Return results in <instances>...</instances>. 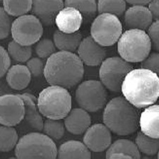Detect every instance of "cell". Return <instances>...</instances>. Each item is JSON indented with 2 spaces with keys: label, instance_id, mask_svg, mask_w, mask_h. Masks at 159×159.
<instances>
[{
  "label": "cell",
  "instance_id": "6da1fadb",
  "mask_svg": "<svg viewBox=\"0 0 159 159\" xmlns=\"http://www.w3.org/2000/svg\"><path fill=\"white\" fill-rule=\"evenodd\" d=\"M121 91L138 109L153 105L159 98V76L147 69L132 70L123 81Z\"/></svg>",
  "mask_w": 159,
  "mask_h": 159
},
{
  "label": "cell",
  "instance_id": "7a4b0ae2",
  "mask_svg": "<svg viewBox=\"0 0 159 159\" xmlns=\"http://www.w3.org/2000/svg\"><path fill=\"white\" fill-rule=\"evenodd\" d=\"M84 75L83 61L74 52H56L45 63L44 76L50 85L71 89L80 83Z\"/></svg>",
  "mask_w": 159,
  "mask_h": 159
},
{
  "label": "cell",
  "instance_id": "3957f363",
  "mask_svg": "<svg viewBox=\"0 0 159 159\" xmlns=\"http://www.w3.org/2000/svg\"><path fill=\"white\" fill-rule=\"evenodd\" d=\"M140 114L137 107L125 97H116L108 102L104 109V125L115 134L127 136L137 132Z\"/></svg>",
  "mask_w": 159,
  "mask_h": 159
},
{
  "label": "cell",
  "instance_id": "277c9868",
  "mask_svg": "<svg viewBox=\"0 0 159 159\" xmlns=\"http://www.w3.org/2000/svg\"><path fill=\"white\" fill-rule=\"evenodd\" d=\"M38 107L46 118L62 120L71 111L72 98L67 89L50 85L39 93Z\"/></svg>",
  "mask_w": 159,
  "mask_h": 159
},
{
  "label": "cell",
  "instance_id": "5b68a950",
  "mask_svg": "<svg viewBox=\"0 0 159 159\" xmlns=\"http://www.w3.org/2000/svg\"><path fill=\"white\" fill-rule=\"evenodd\" d=\"M151 48L149 35L143 30H127L117 42V52L120 57L130 63L142 62L149 55Z\"/></svg>",
  "mask_w": 159,
  "mask_h": 159
},
{
  "label": "cell",
  "instance_id": "8992f818",
  "mask_svg": "<svg viewBox=\"0 0 159 159\" xmlns=\"http://www.w3.org/2000/svg\"><path fill=\"white\" fill-rule=\"evenodd\" d=\"M57 153L54 140L39 132H31L22 136L15 148L17 158H56Z\"/></svg>",
  "mask_w": 159,
  "mask_h": 159
},
{
  "label": "cell",
  "instance_id": "52a82bcc",
  "mask_svg": "<svg viewBox=\"0 0 159 159\" xmlns=\"http://www.w3.org/2000/svg\"><path fill=\"white\" fill-rule=\"evenodd\" d=\"M122 34V25L118 16L104 13L96 17L91 27V36L102 47L118 42Z\"/></svg>",
  "mask_w": 159,
  "mask_h": 159
},
{
  "label": "cell",
  "instance_id": "ba28073f",
  "mask_svg": "<svg viewBox=\"0 0 159 159\" xmlns=\"http://www.w3.org/2000/svg\"><path fill=\"white\" fill-rule=\"evenodd\" d=\"M133 70V66L122 57H113L101 63L99 77L105 87L112 92L121 91L123 81L127 74Z\"/></svg>",
  "mask_w": 159,
  "mask_h": 159
},
{
  "label": "cell",
  "instance_id": "9c48e42d",
  "mask_svg": "<svg viewBox=\"0 0 159 159\" xmlns=\"http://www.w3.org/2000/svg\"><path fill=\"white\" fill-rule=\"evenodd\" d=\"M107 96V89L101 81L96 80L82 82L76 91L77 104L89 112L101 110L106 104Z\"/></svg>",
  "mask_w": 159,
  "mask_h": 159
},
{
  "label": "cell",
  "instance_id": "30bf717a",
  "mask_svg": "<svg viewBox=\"0 0 159 159\" xmlns=\"http://www.w3.org/2000/svg\"><path fill=\"white\" fill-rule=\"evenodd\" d=\"M11 34L13 40L19 44L31 46L40 40L43 25L33 14L23 15L13 21Z\"/></svg>",
  "mask_w": 159,
  "mask_h": 159
},
{
  "label": "cell",
  "instance_id": "8fae6325",
  "mask_svg": "<svg viewBox=\"0 0 159 159\" xmlns=\"http://www.w3.org/2000/svg\"><path fill=\"white\" fill-rule=\"evenodd\" d=\"M2 125L14 127L23 121L25 116V103L19 95L5 94L0 98Z\"/></svg>",
  "mask_w": 159,
  "mask_h": 159
},
{
  "label": "cell",
  "instance_id": "7c38bea8",
  "mask_svg": "<svg viewBox=\"0 0 159 159\" xmlns=\"http://www.w3.org/2000/svg\"><path fill=\"white\" fill-rule=\"evenodd\" d=\"M111 131L106 125L96 124L90 126L84 136V143L90 151L102 152L111 145Z\"/></svg>",
  "mask_w": 159,
  "mask_h": 159
},
{
  "label": "cell",
  "instance_id": "4fadbf2b",
  "mask_svg": "<svg viewBox=\"0 0 159 159\" xmlns=\"http://www.w3.org/2000/svg\"><path fill=\"white\" fill-rule=\"evenodd\" d=\"M65 7L63 0H33L31 12L44 26L55 24L58 13Z\"/></svg>",
  "mask_w": 159,
  "mask_h": 159
},
{
  "label": "cell",
  "instance_id": "5bb4252c",
  "mask_svg": "<svg viewBox=\"0 0 159 159\" xmlns=\"http://www.w3.org/2000/svg\"><path fill=\"white\" fill-rule=\"evenodd\" d=\"M77 54L84 65L96 66L105 60L106 51L104 47L98 44L91 36L82 40L79 46Z\"/></svg>",
  "mask_w": 159,
  "mask_h": 159
},
{
  "label": "cell",
  "instance_id": "9a60e30c",
  "mask_svg": "<svg viewBox=\"0 0 159 159\" xmlns=\"http://www.w3.org/2000/svg\"><path fill=\"white\" fill-rule=\"evenodd\" d=\"M19 95L24 100L25 103V116L20 122L22 123V127L25 128L26 130L30 129L33 132L43 131L44 120L43 119V115L38 109V98L29 93Z\"/></svg>",
  "mask_w": 159,
  "mask_h": 159
},
{
  "label": "cell",
  "instance_id": "2e32d148",
  "mask_svg": "<svg viewBox=\"0 0 159 159\" xmlns=\"http://www.w3.org/2000/svg\"><path fill=\"white\" fill-rule=\"evenodd\" d=\"M125 23L129 29H148L153 23V16L148 7L135 5L128 9L125 14Z\"/></svg>",
  "mask_w": 159,
  "mask_h": 159
},
{
  "label": "cell",
  "instance_id": "e0dca14e",
  "mask_svg": "<svg viewBox=\"0 0 159 159\" xmlns=\"http://www.w3.org/2000/svg\"><path fill=\"white\" fill-rule=\"evenodd\" d=\"M84 19L81 12L71 7H65L58 13L55 19V25L60 31L72 33L79 31Z\"/></svg>",
  "mask_w": 159,
  "mask_h": 159
},
{
  "label": "cell",
  "instance_id": "ac0fdd59",
  "mask_svg": "<svg viewBox=\"0 0 159 159\" xmlns=\"http://www.w3.org/2000/svg\"><path fill=\"white\" fill-rule=\"evenodd\" d=\"M64 122L66 129L75 135L82 134L86 132L91 124V118L88 111L81 107L71 109Z\"/></svg>",
  "mask_w": 159,
  "mask_h": 159
},
{
  "label": "cell",
  "instance_id": "d6986e66",
  "mask_svg": "<svg viewBox=\"0 0 159 159\" xmlns=\"http://www.w3.org/2000/svg\"><path fill=\"white\" fill-rule=\"evenodd\" d=\"M139 127L143 134L159 139V105L146 107L140 115Z\"/></svg>",
  "mask_w": 159,
  "mask_h": 159
},
{
  "label": "cell",
  "instance_id": "ffe728a7",
  "mask_svg": "<svg viewBox=\"0 0 159 159\" xmlns=\"http://www.w3.org/2000/svg\"><path fill=\"white\" fill-rule=\"evenodd\" d=\"M107 158H140L136 143L128 139H118L112 143L106 152Z\"/></svg>",
  "mask_w": 159,
  "mask_h": 159
},
{
  "label": "cell",
  "instance_id": "44dd1931",
  "mask_svg": "<svg viewBox=\"0 0 159 159\" xmlns=\"http://www.w3.org/2000/svg\"><path fill=\"white\" fill-rule=\"evenodd\" d=\"M31 73L27 66L16 65L10 67L6 74V80L12 89L21 91L27 88L31 81Z\"/></svg>",
  "mask_w": 159,
  "mask_h": 159
},
{
  "label": "cell",
  "instance_id": "7402d4cb",
  "mask_svg": "<svg viewBox=\"0 0 159 159\" xmlns=\"http://www.w3.org/2000/svg\"><path fill=\"white\" fill-rule=\"evenodd\" d=\"M58 158H91V153L84 143L71 140L61 144L58 149Z\"/></svg>",
  "mask_w": 159,
  "mask_h": 159
},
{
  "label": "cell",
  "instance_id": "603a6c76",
  "mask_svg": "<svg viewBox=\"0 0 159 159\" xmlns=\"http://www.w3.org/2000/svg\"><path fill=\"white\" fill-rule=\"evenodd\" d=\"M82 40V34L79 31L67 33L57 30L53 35V41L57 49L65 52H74L77 51Z\"/></svg>",
  "mask_w": 159,
  "mask_h": 159
},
{
  "label": "cell",
  "instance_id": "cb8c5ba5",
  "mask_svg": "<svg viewBox=\"0 0 159 159\" xmlns=\"http://www.w3.org/2000/svg\"><path fill=\"white\" fill-rule=\"evenodd\" d=\"M65 7H71L81 12L84 22L89 24L96 17L98 4L96 0H65Z\"/></svg>",
  "mask_w": 159,
  "mask_h": 159
},
{
  "label": "cell",
  "instance_id": "d4e9b609",
  "mask_svg": "<svg viewBox=\"0 0 159 159\" xmlns=\"http://www.w3.org/2000/svg\"><path fill=\"white\" fill-rule=\"evenodd\" d=\"M3 8L10 16H20L31 11L33 0H2Z\"/></svg>",
  "mask_w": 159,
  "mask_h": 159
},
{
  "label": "cell",
  "instance_id": "484cf974",
  "mask_svg": "<svg viewBox=\"0 0 159 159\" xmlns=\"http://www.w3.org/2000/svg\"><path fill=\"white\" fill-rule=\"evenodd\" d=\"M135 143L140 152L147 156L155 155L159 151V139L148 137L142 131L138 132Z\"/></svg>",
  "mask_w": 159,
  "mask_h": 159
},
{
  "label": "cell",
  "instance_id": "4316f807",
  "mask_svg": "<svg viewBox=\"0 0 159 159\" xmlns=\"http://www.w3.org/2000/svg\"><path fill=\"white\" fill-rule=\"evenodd\" d=\"M1 147L2 152H9L16 148L19 142V134L14 127L5 126L1 127Z\"/></svg>",
  "mask_w": 159,
  "mask_h": 159
},
{
  "label": "cell",
  "instance_id": "83f0119b",
  "mask_svg": "<svg viewBox=\"0 0 159 159\" xmlns=\"http://www.w3.org/2000/svg\"><path fill=\"white\" fill-rule=\"evenodd\" d=\"M7 51L13 60L20 63L26 62L32 56L31 46L23 45L14 40L9 43Z\"/></svg>",
  "mask_w": 159,
  "mask_h": 159
},
{
  "label": "cell",
  "instance_id": "f1b7e54d",
  "mask_svg": "<svg viewBox=\"0 0 159 159\" xmlns=\"http://www.w3.org/2000/svg\"><path fill=\"white\" fill-rule=\"evenodd\" d=\"M125 9V0H99L98 2V12L99 14L108 13L120 16L123 14Z\"/></svg>",
  "mask_w": 159,
  "mask_h": 159
},
{
  "label": "cell",
  "instance_id": "f546056e",
  "mask_svg": "<svg viewBox=\"0 0 159 159\" xmlns=\"http://www.w3.org/2000/svg\"><path fill=\"white\" fill-rule=\"evenodd\" d=\"M65 122L61 120L47 118L44 121L43 132L53 140H60L64 137L65 132Z\"/></svg>",
  "mask_w": 159,
  "mask_h": 159
},
{
  "label": "cell",
  "instance_id": "4dcf8cb0",
  "mask_svg": "<svg viewBox=\"0 0 159 159\" xmlns=\"http://www.w3.org/2000/svg\"><path fill=\"white\" fill-rule=\"evenodd\" d=\"M35 52L38 57L41 59H48L56 52V48L54 41L49 38L41 39L35 45Z\"/></svg>",
  "mask_w": 159,
  "mask_h": 159
},
{
  "label": "cell",
  "instance_id": "1f68e13d",
  "mask_svg": "<svg viewBox=\"0 0 159 159\" xmlns=\"http://www.w3.org/2000/svg\"><path fill=\"white\" fill-rule=\"evenodd\" d=\"M0 20H1V34L0 38L4 40L11 34L12 24L10 15L4 9L3 7L0 9Z\"/></svg>",
  "mask_w": 159,
  "mask_h": 159
},
{
  "label": "cell",
  "instance_id": "d6a6232c",
  "mask_svg": "<svg viewBox=\"0 0 159 159\" xmlns=\"http://www.w3.org/2000/svg\"><path fill=\"white\" fill-rule=\"evenodd\" d=\"M26 66L34 77H39L44 75V70L45 64H44L42 59L40 57L30 58L26 61Z\"/></svg>",
  "mask_w": 159,
  "mask_h": 159
},
{
  "label": "cell",
  "instance_id": "836d02e7",
  "mask_svg": "<svg viewBox=\"0 0 159 159\" xmlns=\"http://www.w3.org/2000/svg\"><path fill=\"white\" fill-rule=\"evenodd\" d=\"M141 66L142 68L152 71L159 76V52L150 53L149 55L142 61Z\"/></svg>",
  "mask_w": 159,
  "mask_h": 159
},
{
  "label": "cell",
  "instance_id": "e575fe53",
  "mask_svg": "<svg viewBox=\"0 0 159 159\" xmlns=\"http://www.w3.org/2000/svg\"><path fill=\"white\" fill-rule=\"evenodd\" d=\"M152 48L159 52V20L152 23L148 29Z\"/></svg>",
  "mask_w": 159,
  "mask_h": 159
},
{
  "label": "cell",
  "instance_id": "d590c367",
  "mask_svg": "<svg viewBox=\"0 0 159 159\" xmlns=\"http://www.w3.org/2000/svg\"><path fill=\"white\" fill-rule=\"evenodd\" d=\"M0 54H1V74L0 76L3 77L6 75L7 71L11 67V56L9 55L8 51L5 50L4 47L0 48Z\"/></svg>",
  "mask_w": 159,
  "mask_h": 159
},
{
  "label": "cell",
  "instance_id": "8d00e7d4",
  "mask_svg": "<svg viewBox=\"0 0 159 159\" xmlns=\"http://www.w3.org/2000/svg\"><path fill=\"white\" fill-rule=\"evenodd\" d=\"M148 9L152 14L153 19L159 20V0H151L148 4Z\"/></svg>",
  "mask_w": 159,
  "mask_h": 159
},
{
  "label": "cell",
  "instance_id": "74e56055",
  "mask_svg": "<svg viewBox=\"0 0 159 159\" xmlns=\"http://www.w3.org/2000/svg\"><path fill=\"white\" fill-rule=\"evenodd\" d=\"M128 3L135 6V5H142V6H145L148 4H149L151 0H125Z\"/></svg>",
  "mask_w": 159,
  "mask_h": 159
},
{
  "label": "cell",
  "instance_id": "f35d334b",
  "mask_svg": "<svg viewBox=\"0 0 159 159\" xmlns=\"http://www.w3.org/2000/svg\"><path fill=\"white\" fill-rule=\"evenodd\" d=\"M158 158H159V151H158Z\"/></svg>",
  "mask_w": 159,
  "mask_h": 159
},
{
  "label": "cell",
  "instance_id": "ab89813d",
  "mask_svg": "<svg viewBox=\"0 0 159 159\" xmlns=\"http://www.w3.org/2000/svg\"></svg>",
  "mask_w": 159,
  "mask_h": 159
}]
</instances>
